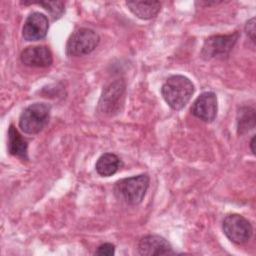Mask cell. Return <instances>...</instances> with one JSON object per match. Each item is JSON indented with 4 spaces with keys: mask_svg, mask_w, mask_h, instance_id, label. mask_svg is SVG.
<instances>
[{
    "mask_svg": "<svg viewBox=\"0 0 256 256\" xmlns=\"http://www.w3.org/2000/svg\"><path fill=\"white\" fill-rule=\"evenodd\" d=\"M239 37L240 34L238 32L229 35H215L209 37L203 45L201 52L202 57L205 60L214 58L224 59L225 57H228Z\"/></svg>",
    "mask_w": 256,
    "mask_h": 256,
    "instance_id": "5b68a950",
    "label": "cell"
},
{
    "mask_svg": "<svg viewBox=\"0 0 256 256\" xmlns=\"http://www.w3.org/2000/svg\"><path fill=\"white\" fill-rule=\"evenodd\" d=\"M122 162L120 158L113 153L103 154L96 163V171L103 177H110L117 173L120 169Z\"/></svg>",
    "mask_w": 256,
    "mask_h": 256,
    "instance_id": "5bb4252c",
    "label": "cell"
},
{
    "mask_svg": "<svg viewBox=\"0 0 256 256\" xmlns=\"http://www.w3.org/2000/svg\"><path fill=\"white\" fill-rule=\"evenodd\" d=\"M37 4L42 6L50 14L54 21L61 18L65 12V3L62 1H46L38 2Z\"/></svg>",
    "mask_w": 256,
    "mask_h": 256,
    "instance_id": "2e32d148",
    "label": "cell"
},
{
    "mask_svg": "<svg viewBox=\"0 0 256 256\" xmlns=\"http://www.w3.org/2000/svg\"><path fill=\"white\" fill-rule=\"evenodd\" d=\"M48 30V18L40 12H33L24 23L22 35L26 41H39L46 37Z\"/></svg>",
    "mask_w": 256,
    "mask_h": 256,
    "instance_id": "9c48e42d",
    "label": "cell"
},
{
    "mask_svg": "<svg viewBox=\"0 0 256 256\" xmlns=\"http://www.w3.org/2000/svg\"><path fill=\"white\" fill-rule=\"evenodd\" d=\"M100 43L98 33L89 28H80L69 37L66 52L73 57H81L93 52Z\"/></svg>",
    "mask_w": 256,
    "mask_h": 256,
    "instance_id": "277c9868",
    "label": "cell"
},
{
    "mask_svg": "<svg viewBox=\"0 0 256 256\" xmlns=\"http://www.w3.org/2000/svg\"><path fill=\"white\" fill-rule=\"evenodd\" d=\"M128 9L139 19L150 20L158 15L161 10L159 1H127Z\"/></svg>",
    "mask_w": 256,
    "mask_h": 256,
    "instance_id": "7c38bea8",
    "label": "cell"
},
{
    "mask_svg": "<svg viewBox=\"0 0 256 256\" xmlns=\"http://www.w3.org/2000/svg\"><path fill=\"white\" fill-rule=\"evenodd\" d=\"M21 62L28 67L46 68L53 63V55L46 46L27 47L20 56Z\"/></svg>",
    "mask_w": 256,
    "mask_h": 256,
    "instance_id": "30bf717a",
    "label": "cell"
},
{
    "mask_svg": "<svg viewBox=\"0 0 256 256\" xmlns=\"http://www.w3.org/2000/svg\"><path fill=\"white\" fill-rule=\"evenodd\" d=\"M255 109L252 107H242L237 115V129L239 135L248 133L255 127Z\"/></svg>",
    "mask_w": 256,
    "mask_h": 256,
    "instance_id": "9a60e30c",
    "label": "cell"
},
{
    "mask_svg": "<svg viewBox=\"0 0 256 256\" xmlns=\"http://www.w3.org/2000/svg\"><path fill=\"white\" fill-rule=\"evenodd\" d=\"M218 112L217 96L213 92L202 93L193 103L191 113L204 122L215 120Z\"/></svg>",
    "mask_w": 256,
    "mask_h": 256,
    "instance_id": "ba28073f",
    "label": "cell"
},
{
    "mask_svg": "<svg viewBox=\"0 0 256 256\" xmlns=\"http://www.w3.org/2000/svg\"><path fill=\"white\" fill-rule=\"evenodd\" d=\"M8 152L22 160H28V142L18 130L11 125L8 131Z\"/></svg>",
    "mask_w": 256,
    "mask_h": 256,
    "instance_id": "4fadbf2b",
    "label": "cell"
},
{
    "mask_svg": "<svg viewBox=\"0 0 256 256\" xmlns=\"http://www.w3.org/2000/svg\"><path fill=\"white\" fill-rule=\"evenodd\" d=\"M195 91L192 81L183 75H173L169 77L161 88L165 102L176 111L183 109Z\"/></svg>",
    "mask_w": 256,
    "mask_h": 256,
    "instance_id": "6da1fadb",
    "label": "cell"
},
{
    "mask_svg": "<svg viewBox=\"0 0 256 256\" xmlns=\"http://www.w3.org/2000/svg\"><path fill=\"white\" fill-rule=\"evenodd\" d=\"M245 31L246 34L249 36L251 41L254 43L255 42V18L250 19L245 26Z\"/></svg>",
    "mask_w": 256,
    "mask_h": 256,
    "instance_id": "ac0fdd59",
    "label": "cell"
},
{
    "mask_svg": "<svg viewBox=\"0 0 256 256\" xmlns=\"http://www.w3.org/2000/svg\"><path fill=\"white\" fill-rule=\"evenodd\" d=\"M51 106L45 103H35L24 109L19 119V127L29 135L40 133L49 123Z\"/></svg>",
    "mask_w": 256,
    "mask_h": 256,
    "instance_id": "3957f363",
    "label": "cell"
},
{
    "mask_svg": "<svg viewBox=\"0 0 256 256\" xmlns=\"http://www.w3.org/2000/svg\"><path fill=\"white\" fill-rule=\"evenodd\" d=\"M222 228L226 237L238 245L247 243L253 235L252 225L246 218L239 214L226 216Z\"/></svg>",
    "mask_w": 256,
    "mask_h": 256,
    "instance_id": "8992f818",
    "label": "cell"
},
{
    "mask_svg": "<svg viewBox=\"0 0 256 256\" xmlns=\"http://www.w3.org/2000/svg\"><path fill=\"white\" fill-rule=\"evenodd\" d=\"M150 178L147 174H141L122 179L115 184L114 193L118 199L128 205L140 204L149 188Z\"/></svg>",
    "mask_w": 256,
    "mask_h": 256,
    "instance_id": "7a4b0ae2",
    "label": "cell"
},
{
    "mask_svg": "<svg viewBox=\"0 0 256 256\" xmlns=\"http://www.w3.org/2000/svg\"><path fill=\"white\" fill-rule=\"evenodd\" d=\"M254 141H255V137H253V138L251 139V142H250V147H251V151H252L253 154L255 153V150H254Z\"/></svg>",
    "mask_w": 256,
    "mask_h": 256,
    "instance_id": "d6986e66",
    "label": "cell"
},
{
    "mask_svg": "<svg viewBox=\"0 0 256 256\" xmlns=\"http://www.w3.org/2000/svg\"><path fill=\"white\" fill-rule=\"evenodd\" d=\"M125 90L126 84L122 80H117L109 84L103 90L99 102V109L101 112L107 115H114L118 113L121 105L123 104Z\"/></svg>",
    "mask_w": 256,
    "mask_h": 256,
    "instance_id": "52a82bcc",
    "label": "cell"
},
{
    "mask_svg": "<svg viewBox=\"0 0 256 256\" xmlns=\"http://www.w3.org/2000/svg\"><path fill=\"white\" fill-rule=\"evenodd\" d=\"M115 254V246L111 243H104L100 245L97 250L95 251V255H106V256H113Z\"/></svg>",
    "mask_w": 256,
    "mask_h": 256,
    "instance_id": "e0dca14e",
    "label": "cell"
},
{
    "mask_svg": "<svg viewBox=\"0 0 256 256\" xmlns=\"http://www.w3.org/2000/svg\"><path fill=\"white\" fill-rule=\"evenodd\" d=\"M138 252L140 255L155 256L174 254L170 243L163 237L158 235H147L141 238L138 244Z\"/></svg>",
    "mask_w": 256,
    "mask_h": 256,
    "instance_id": "8fae6325",
    "label": "cell"
}]
</instances>
